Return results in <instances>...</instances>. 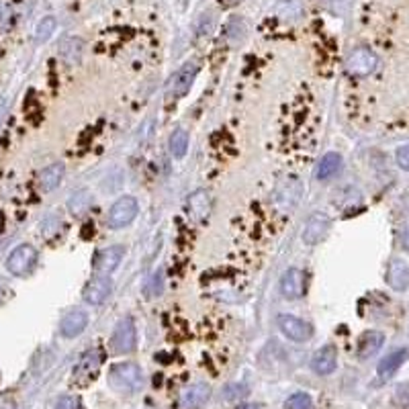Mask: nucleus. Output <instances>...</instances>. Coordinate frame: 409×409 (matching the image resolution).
Returning <instances> with one entry per match:
<instances>
[{"label":"nucleus","instance_id":"f257e3e1","mask_svg":"<svg viewBox=\"0 0 409 409\" xmlns=\"http://www.w3.org/2000/svg\"><path fill=\"white\" fill-rule=\"evenodd\" d=\"M143 374L136 362H117L109 370V385L119 393H136L141 389Z\"/></svg>","mask_w":409,"mask_h":409},{"label":"nucleus","instance_id":"f03ea898","mask_svg":"<svg viewBox=\"0 0 409 409\" xmlns=\"http://www.w3.org/2000/svg\"><path fill=\"white\" fill-rule=\"evenodd\" d=\"M196 74H198L196 61H186L182 68H178L174 74L170 76L168 84H166V100L172 102V100L186 97L191 86L195 84Z\"/></svg>","mask_w":409,"mask_h":409},{"label":"nucleus","instance_id":"7ed1b4c3","mask_svg":"<svg viewBox=\"0 0 409 409\" xmlns=\"http://www.w3.org/2000/svg\"><path fill=\"white\" fill-rule=\"evenodd\" d=\"M40 254L31 246V244H20L6 258V271L13 276H27L33 273L35 264H37Z\"/></svg>","mask_w":409,"mask_h":409},{"label":"nucleus","instance_id":"20e7f679","mask_svg":"<svg viewBox=\"0 0 409 409\" xmlns=\"http://www.w3.org/2000/svg\"><path fill=\"white\" fill-rule=\"evenodd\" d=\"M137 211H139V205L134 196H121L117 198L111 209H109V215H107V225L111 230H123L127 227L129 223H134V219L137 217Z\"/></svg>","mask_w":409,"mask_h":409},{"label":"nucleus","instance_id":"39448f33","mask_svg":"<svg viewBox=\"0 0 409 409\" xmlns=\"http://www.w3.org/2000/svg\"><path fill=\"white\" fill-rule=\"evenodd\" d=\"M377 66H379V58L369 47H356L346 58V72L356 78H364V76L372 74L377 70Z\"/></svg>","mask_w":409,"mask_h":409},{"label":"nucleus","instance_id":"423d86ee","mask_svg":"<svg viewBox=\"0 0 409 409\" xmlns=\"http://www.w3.org/2000/svg\"><path fill=\"white\" fill-rule=\"evenodd\" d=\"M137 346V330L131 317H123L111 336V350L115 354H129Z\"/></svg>","mask_w":409,"mask_h":409},{"label":"nucleus","instance_id":"0eeeda50","mask_svg":"<svg viewBox=\"0 0 409 409\" xmlns=\"http://www.w3.org/2000/svg\"><path fill=\"white\" fill-rule=\"evenodd\" d=\"M309 276L305 271L301 268H289L285 271V274L280 276V283H278V289H280V295L289 301H295V299H303L305 292H307V287H309Z\"/></svg>","mask_w":409,"mask_h":409},{"label":"nucleus","instance_id":"6e6552de","mask_svg":"<svg viewBox=\"0 0 409 409\" xmlns=\"http://www.w3.org/2000/svg\"><path fill=\"white\" fill-rule=\"evenodd\" d=\"M276 324H278V330L283 331L292 342L303 344V342H309L313 338L312 324H307L305 319H301V317H297V315L280 313L278 319H276Z\"/></svg>","mask_w":409,"mask_h":409},{"label":"nucleus","instance_id":"1a4fd4ad","mask_svg":"<svg viewBox=\"0 0 409 409\" xmlns=\"http://www.w3.org/2000/svg\"><path fill=\"white\" fill-rule=\"evenodd\" d=\"M102 367V350L100 348H88L82 352L78 364L74 367V381L78 383H88L98 374V370Z\"/></svg>","mask_w":409,"mask_h":409},{"label":"nucleus","instance_id":"9d476101","mask_svg":"<svg viewBox=\"0 0 409 409\" xmlns=\"http://www.w3.org/2000/svg\"><path fill=\"white\" fill-rule=\"evenodd\" d=\"M113 292V283L109 276H95L93 280L86 283L84 291H82V299L88 305H102Z\"/></svg>","mask_w":409,"mask_h":409},{"label":"nucleus","instance_id":"9b49d317","mask_svg":"<svg viewBox=\"0 0 409 409\" xmlns=\"http://www.w3.org/2000/svg\"><path fill=\"white\" fill-rule=\"evenodd\" d=\"M123 256H125V248L123 246H111V248L100 250L97 254V258H95V264H93L97 276H111L117 271Z\"/></svg>","mask_w":409,"mask_h":409},{"label":"nucleus","instance_id":"f8f14e48","mask_svg":"<svg viewBox=\"0 0 409 409\" xmlns=\"http://www.w3.org/2000/svg\"><path fill=\"white\" fill-rule=\"evenodd\" d=\"M331 227V219L326 213H313L303 227V242L307 246H315L319 244Z\"/></svg>","mask_w":409,"mask_h":409},{"label":"nucleus","instance_id":"ddd939ff","mask_svg":"<svg viewBox=\"0 0 409 409\" xmlns=\"http://www.w3.org/2000/svg\"><path fill=\"white\" fill-rule=\"evenodd\" d=\"M338 367V348L333 344L324 346L321 350H317L312 358V370L319 377H328Z\"/></svg>","mask_w":409,"mask_h":409},{"label":"nucleus","instance_id":"4468645a","mask_svg":"<svg viewBox=\"0 0 409 409\" xmlns=\"http://www.w3.org/2000/svg\"><path fill=\"white\" fill-rule=\"evenodd\" d=\"M88 326V313L84 309H72L70 313L64 315V319L59 321V333L64 338H76Z\"/></svg>","mask_w":409,"mask_h":409},{"label":"nucleus","instance_id":"2eb2a0df","mask_svg":"<svg viewBox=\"0 0 409 409\" xmlns=\"http://www.w3.org/2000/svg\"><path fill=\"white\" fill-rule=\"evenodd\" d=\"M387 285L393 291L403 292L409 287V264L403 258H393L387 268Z\"/></svg>","mask_w":409,"mask_h":409},{"label":"nucleus","instance_id":"dca6fc26","mask_svg":"<svg viewBox=\"0 0 409 409\" xmlns=\"http://www.w3.org/2000/svg\"><path fill=\"white\" fill-rule=\"evenodd\" d=\"M211 207H213V201L207 191H195L186 198V211L196 221H205L211 215Z\"/></svg>","mask_w":409,"mask_h":409},{"label":"nucleus","instance_id":"f3484780","mask_svg":"<svg viewBox=\"0 0 409 409\" xmlns=\"http://www.w3.org/2000/svg\"><path fill=\"white\" fill-rule=\"evenodd\" d=\"M409 358V350L408 348H397V350L389 352L381 362H379V367H377V372H379V377L383 379V381H387L391 379L397 370L401 369L403 364H405V360Z\"/></svg>","mask_w":409,"mask_h":409},{"label":"nucleus","instance_id":"a211bd4d","mask_svg":"<svg viewBox=\"0 0 409 409\" xmlns=\"http://www.w3.org/2000/svg\"><path fill=\"white\" fill-rule=\"evenodd\" d=\"M211 397V387L207 383H195L182 393L180 401L184 409H201Z\"/></svg>","mask_w":409,"mask_h":409},{"label":"nucleus","instance_id":"6ab92c4d","mask_svg":"<svg viewBox=\"0 0 409 409\" xmlns=\"http://www.w3.org/2000/svg\"><path fill=\"white\" fill-rule=\"evenodd\" d=\"M383 344H385V336H383V331H377V330H370L364 331L362 336H360V340H358V356L362 358V360H367L370 356H374L377 352L383 348Z\"/></svg>","mask_w":409,"mask_h":409},{"label":"nucleus","instance_id":"aec40b11","mask_svg":"<svg viewBox=\"0 0 409 409\" xmlns=\"http://www.w3.org/2000/svg\"><path fill=\"white\" fill-rule=\"evenodd\" d=\"M82 52H84V43L80 37L68 35V37L59 41V56L68 66H76L82 59Z\"/></svg>","mask_w":409,"mask_h":409},{"label":"nucleus","instance_id":"412c9836","mask_svg":"<svg viewBox=\"0 0 409 409\" xmlns=\"http://www.w3.org/2000/svg\"><path fill=\"white\" fill-rule=\"evenodd\" d=\"M340 170H342V156L338 152H328L321 158L315 176H317V180H331L333 176L340 174Z\"/></svg>","mask_w":409,"mask_h":409},{"label":"nucleus","instance_id":"4be33fe9","mask_svg":"<svg viewBox=\"0 0 409 409\" xmlns=\"http://www.w3.org/2000/svg\"><path fill=\"white\" fill-rule=\"evenodd\" d=\"M64 174H66L64 164H52V166L43 168V172L40 174L41 191H43V193H49V191L58 189L59 182L64 180Z\"/></svg>","mask_w":409,"mask_h":409},{"label":"nucleus","instance_id":"5701e85b","mask_svg":"<svg viewBox=\"0 0 409 409\" xmlns=\"http://www.w3.org/2000/svg\"><path fill=\"white\" fill-rule=\"evenodd\" d=\"M93 207V195H90V191H86V189H80L76 191L74 195L70 196V201H68V209H70V213L80 215L88 213V209Z\"/></svg>","mask_w":409,"mask_h":409},{"label":"nucleus","instance_id":"b1692460","mask_svg":"<svg viewBox=\"0 0 409 409\" xmlns=\"http://www.w3.org/2000/svg\"><path fill=\"white\" fill-rule=\"evenodd\" d=\"M189 150V134L184 129H176L170 136V154L174 158H184Z\"/></svg>","mask_w":409,"mask_h":409},{"label":"nucleus","instance_id":"393cba45","mask_svg":"<svg viewBox=\"0 0 409 409\" xmlns=\"http://www.w3.org/2000/svg\"><path fill=\"white\" fill-rule=\"evenodd\" d=\"M56 19L54 17H43L40 20V25H37V29H35V43H45V41L49 40L52 35H54V31H56Z\"/></svg>","mask_w":409,"mask_h":409},{"label":"nucleus","instance_id":"a878e982","mask_svg":"<svg viewBox=\"0 0 409 409\" xmlns=\"http://www.w3.org/2000/svg\"><path fill=\"white\" fill-rule=\"evenodd\" d=\"M287 409H315L313 408V399L307 393H292L291 397L285 403Z\"/></svg>","mask_w":409,"mask_h":409},{"label":"nucleus","instance_id":"bb28decb","mask_svg":"<svg viewBox=\"0 0 409 409\" xmlns=\"http://www.w3.org/2000/svg\"><path fill=\"white\" fill-rule=\"evenodd\" d=\"M41 230H43L45 237H56V235H59V230H61V221L56 219V217H47V219L43 221Z\"/></svg>","mask_w":409,"mask_h":409},{"label":"nucleus","instance_id":"cd10ccee","mask_svg":"<svg viewBox=\"0 0 409 409\" xmlns=\"http://www.w3.org/2000/svg\"><path fill=\"white\" fill-rule=\"evenodd\" d=\"M56 409H82V401L76 395H64L58 399Z\"/></svg>","mask_w":409,"mask_h":409},{"label":"nucleus","instance_id":"c85d7f7f","mask_svg":"<svg viewBox=\"0 0 409 409\" xmlns=\"http://www.w3.org/2000/svg\"><path fill=\"white\" fill-rule=\"evenodd\" d=\"M223 393H225V399L234 401V399H239V397H246V395H248V389H246L244 385H227Z\"/></svg>","mask_w":409,"mask_h":409},{"label":"nucleus","instance_id":"c756f323","mask_svg":"<svg viewBox=\"0 0 409 409\" xmlns=\"http://www.w3.org/2000/svg\"><path fill=\"white\" fill-rule=\"evenodd\" d=\"M162 280H164V278H162V273L154 274V278H152L150 285L146 287V295H148V297H156V295H160V292H162Z\"/></svg>","mask_w":409,"mask_h":409},{"label":"nucleus","instance_id":"7c9ffc66","mask_svg":"<svg viewBox=\"0 0 409 409\" xmlns=\"http://www.w3.org/2000/svg\"><path fill=\"white\" fill-rule=\"evenodd\" d=\"M395 160H397L399 168H403V170H409V143H405V146H401V148L397 150V154H395Z\"/></svg>","mask_w":409,"mask_h":409},{"label":"nucleus","instance_id":"2f4dec72","mask_svg":"<svg viewBox=\"0 0 409 409\" xmlns=\"http://www.w3.org/2000/svg\"><path fill=\"white\" fill-rule=\"evenodd\" d=\"M401 246H403L405 250H409V225H405L403 232H401Z\"/></svg>","mask_w":409,"mask_h":409},{"label":"nucleus","instance_id":"473e14b6","mask_svg":"<svg viewBox=\"0 0 409 409\" xmlns=\"http://www.w3.org/2000/svg\"><path fill=\"white\" fill-rule=\"evenodd\" d=\"M219 2H221L223 6H235V4H239L242 0H219Z\"/></svg>","mask_w":409,"mask_h":409},{"label":"nucleus","instance_id":"72a5a7b5","mask_svg":"<svg viewBox=\"0 0 409 409\" xmlns=\"http://www.w3.org/2000/svg\"><path fill=\"white\" fill-rule=\"evenodd\" d=\"M237 409H260V405H256V403H244V405H239Z\"/></svg>","mask_w":409,"mask_h":409},{"label":"nucleus","instance_id":"f704fd0d","mask_svg":"<svg viewBox=\"0 0 409 409\" xmlns=\"http://www.w3.org/2000/svg\"><path fill=\"white\" fill-rule=\"evenodd\" d=\"M4 295H6V285H4V283L0 280V301L4 299Z\"/></svg>","mask_w":409,"mask_h":409},{"label":"nucleus","instance_id":"c9c22d12","mask_svg":"<svg viewBox=\"0 0 409 409\" xmlns=\"http://www.w3.org/2000/svg\"><path fill=\"white\" fill-rule=\"evenodd\" d=\"M2 115H4V100H0V123H2Z\"/></svg>","mask_w":409,"mask_h":409}]
</instances>
